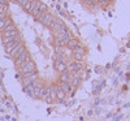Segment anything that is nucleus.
<instances>
[{
	"mask_svg": "<svg viewBox=\"0 0 130 121\" xmlns=\"http://www.w3.org/2000/svg\"><path fill=\"white\" fill-rule=\"evenodd\" d=\"M24 51H26V47H25L24 44H21V43H20L18 46H16L12 51L9 52V55H10L12 57H14V59H16V57H17V56H20V55Z\"/></svg>",
	"mask_w": 130,
	"mask_h": 121,
	"instance_id": "4",
	"label": "nucleus"
},
{
	"mask_svg": "<svg viewBox=\"0 0 130 121\" xmlns=\"http://www.w3.org/2000/svg\"><path fill=\"white\" fill-rule=\"evenodd\" d=\"M83 2H85L86 4H89V5H94V3L96 2V0H83Z\"/></svg>",
	"mask_w": 130,
	"mask_h": 121,
	"instance_id": "20",
	"label": "nucleus"
},
{
	"mask_svg": "<svg viewBox=\"0 0 130 121\" xmlns=\"http://www.w3.org/2000/svg\"><path fill=\"white\" fill-rule=\"evenodd\" d=\"M20 43H21V40H20V39H14V40H12V42H8V43H5L4 46H5V50H7V52L9 53V52L12 51V50H13L16 46H18Z\"/></svg>",
	"mask_w": 130,
	"mask_h": 121,
	"instance_id": "8",
	"label": "nucleus"
},
{
	"mask_svg": "<svg viewBox=\"0 0 130 121\" xmlns=\"http://www.w3.org/2000/svg\"><path fill=\"white\" fill-rule=\"evenodd\" d=\"M73 51H74V52H81V53H85V51H83V47H82L81 44L75 46V47L73 48Z\"/></svg>",
	"mask_w": 130,
	"mask_h": 121,
	"instance_id": "17",
	"label": "nucleus"
},
{
	"mask_svg": "<svg viewBox=\"0 0 130 121\" xmlns=\"http://www.w3.org/2000/svg\"><path fill=\"white\" fill-rule=\"evenodd\" d=\"M40 5H42V3L39 2V0H30V2H29L24 8H25L26 12H29V13H31L32 16L37 17V14L39 13V10H40Z\"/></svg>",
	"mask_w": 130,
	"mask_h": 121,
	"instance_id": "1",
	"label": "nucleus"
},
{
	"mask_svg": "<svg viewBox=\"0 0 130 121\" xmlns=\"http://www.w3.org/2000/svg\"><path fill=\"white\" fill-rule=\"evenodd\" d=\"M14 29H17V27H16V25L12 22V24H9V25H8V26H7L3 31H9V30H14Z\"/></svg>",
	"mask_w": 130,
	"mask_h": 121,
	"instance_id": "18",
	"label": "nucleus"
},
{
	"mask_svg": "<svg viewBox=\"0 0 130 121\" xmlns=\"http://www.w3.org/2000/svg\"><path fill=\"white\" fill-rule=\"evenodd\" d=\"M9 24H12V20H10L8 16H7V17H4V18H0V30L3 31V30L9 25Z\"/></svg>",
	"mask_w": 130,
	"mask_h": 121,
	"instance_id": "11",
	"label": "nucleus"
},
{
	"mask_svg": "<svg viewBox=\"0 0 130 121\" xmlns=\"http://www.w3.org/2000/svg\"><path fill=\"white\" fill-rule=\"evenodd\" d=\"M69 72H64V73H60V82H69Z\"/></svg>",
	"mask_w": 130,
	"mask_h": 121,
	"instance_id": "12",
	"label": "nucleus"
},
{
	"mask_svg": "<svg viewBox=\"0 0 130 121\" xmlns=\"http://www.w3.org/2000/svg\"><path fill=\"white\" fill-rule=\"evenodd\" d=\"M43 91H44V87H43V85L42 83H37V86L32 89V98H40L42 96V94H43Z\"/></svg>",
	"mask_w": 130,
	"mask_h": 121,
	"instance_id": "7",
	"label": "nucleus"
},
{
	"mask_svg": "<svg viewBox=\"0 0 130 121\" xmlns=\"http://www.w3.org/2000/svg\"><path fill=\"white\" fill-rule=\"evenodd\" d=\"M107 2H112V0H107Z\"/></svg>",
	"mask_w": 130,
	"mask_h": 121,
	"instance_id": "21",
	"label": "nucleus"
},
{
	"mask_svg": "<svg viewBox=\"0 0 130 121\" xmlns=\"http://www.w3.org/2000/svg\"><path fill=\"white\" fill-rule=\"evenodd\" d=\"M53 24H55V25H64L62 20L60 17H53Z\"/></svg>",
	"mask_w": 130,
	"mask_h": 121,
	"instance_id": "16",
	"label": "nucleus"
},
{
	"mask_svg": "<svg viewBox=\"0 0 130 121\" xmlns=\"http://www.w3.org/2000/svg\"><path fill=\"white\" fill-rule=\"evenodd\" d=\"M81 80H82L81 77H77V75L72 74V75L69 77V83H70L72 87H78L79 83H81Z\"/></svg>",
	"mask_w": 130,
	"mask_h": 121,
	"instance_id": "9",
	"label": "nucleus"
},
{
	"mask_svg": "<svg viewBox=\"0 0 130 121\" xmlns=\"http://www.w3.org/2000/svg\"><path fill=\"white\" fill-rule=\"evenodd\" d=\"M68 68L72 70V73H77L79 70H83V64H82V61H73L69 64Z\"/></svg>",
	"mask_w": 130,
	"mask_h": 121,
	"instance_id": "6",
	"label": "nucleus"
},
{
	"mask_svg": "<svg viewBox=\"0 0 130 121\" xmlns=\"http://www.w3.org/2000/svg\"><path fill=\"white\" fill-rule=\"evenodd\" d=\"M59 87H60V89H61L65 94H69V93H72V91H73V87L70 86V83H69V82H60Z\"/></svg>",
	"mask_w": 130,
	"mask_h": 121,
	"instance_id": "10",
	"label": "nucleus"
},
{
	"mask_svg": "<svg viewBox=\"0 0 130 121\" xmlns=\"http://www.w3.org/2000/svg\"><path fill=\"white\" fill-rule=\"evenodd\" d=\"M65 95H67V94H65V93L60 89V87L57 86V89H56V98H57V99H60V100H64Z\"/></svg>",
	"mask_w": 130,
	"mask_h": 121,
	"instance_id": "13",
	"label": "nucleus"
},
{
	"mask_svg": "<svg viewBox=\"0 0 130 121\" xmlns=\"http://www.w3.org/2000/svg\"><path fill=\"white\" fill-rule=\"evenodd\" d=\"M18 70H20V73L22 74V75H25V74H29V73H32V72H37V65H35V63L32 61V60H30L25 65L20 67Z\"/></svg>",
	"mask_w": 130,
	"mask_h": 121,
	"instance_id": "2",
	"label": "nucleus"
},
{
	"mask_svg": "<svg viewBox=\"0 0 130 121\" xmlns=\"http://www.w3.org/2000/svg\"><path fill=\"white\" fill-rule=\"evenodd\" d=\"M78 44H79V42H78L77 39H74V38H72V39H70V40L67 43V46H68L70 50H72V48H74L75 46H78Z\"/></svg>",
	"mask_w": 130,
	"mask_h": 121,
	"instance_id": "14",
	"label": "nucleus"
},
{
	"mask_svg": "<svg viewBox=\"0 0 130 121\" xmlns=\"http://www.w3.org/2000/svg\"><path fill=\"white\" fill-rule=\"evenodd\" d=\"M29 2H30V0H17V3L20 4V7H25Z\"/></svg>",
	"mask_w": 130,
	"mask_h": 121,
	"instance_id": "19",
	"label": "nucleus"
},
{
	"mask_svg": "<svg viewBox=\"0 0 130 121\" xmlns=\"http://www.w3.org/2000/svg\"><path fill=\"white\" fill-rule=\"evenodd\" d=\"M73 57H74V61H82V60H83V53H81V52H74V53H73Z\"/></svg>",
	"mask_w": 130,
	"mask_h": 121,
	"instance_id": "15",
	"label": "nucleus"
},
{
	"mask_svg": "<svg viewBox=\"0 0 130 121\" xmlns=\"http://www.w3.org/2000/svg\"><path fill=\"white\" fill-rule=\"evenodd\" d=\"M27 61H30V55L27 51H24L20 55V56H17L14 59V64H16V67H22V65H25Z\"/></svg>",
	"mask_w": 130,
	"mask_h": 121,
	"instance_id": "3",
	"label": "nucleus"
},
{
	"mask_svg": "<svg viewBox=\"0 0 130 121\" xmlns=\"http://www.w3.org/2000/svg\"><path fill=\"white\" fill-rule=\"evenodd\" d=\"M53 61H55V69L60 73H64V72H67L68 70V67H67V64H65L64 61L61 60H57L56 57H53Z\"/></svg>",
	"mask_w": 130,
	"mask_h": 121,
	"instance_id": "5",
	"label": "nucleus"
}]
</instances>
